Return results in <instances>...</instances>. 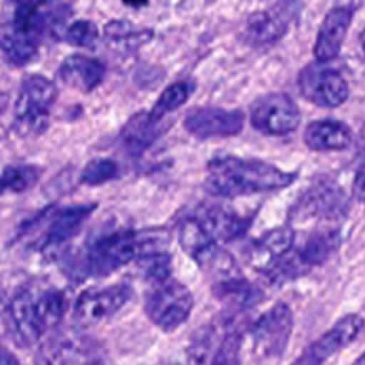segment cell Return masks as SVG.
Returning a JSON list of instances; mask_svg holds the SVG:
<instances>
[{
    "instance_id": "obj_28",
    "label": "cell",
    "mask_w": 365,
    "mask_h": 365,
    "mask_svg": "<svg viewBox=\"0 0 365 365\" xmlns=\"http://www.w3.org/2000/svg\"><path fill=\"white\" fill-rule=\"evenodd\" d=\"M136 263H138V269L143 274V278L153 283V285L170 279L172 258L167 251L140 256Z\"/></svg>"
},
{
    "instance_id": "obj_36",
    "label": "cell",
    "mask_w": 365,
    "mask_h": 365,
    "mask_svg": "<svg viewBox=\"0 0 365 365\" xmlns=\"http://www.w3.org/2000/svg\"><path fill=\"white\" fill-rule=\"evenodd\" d=\"M124 4L131 6V8H142V6H145L149 0H122Z\"/></svg>"
},
{
    "instance_id": "obj_40",
    "label": "cell",
    "mask_w": 365,
    "mask_h": 365,
    "mask_svg": "<svg viewBox=\"0 0 365 365\" xmlns=\"http://www.w3.org/2000/svg\"><path fill=\"white\" fill-rule=\"evenodd\" d=\"M360 41H361V48H364V54H365V29H364V33H361Z\"/></svg>"
},
{
    "instance_id": "obj_42",
    "label": "cell",
    "mask_w": 365,
    "mask_h": 365,
    "mask_svg": "<svg viewBox=\"0 0 365 365\" xmlns=\"http://www.w3.org/2000/svg\"><path fill=\"white\" fill-rule=\"evenodd\" d=\"M361 143H364V147H365V129L361 131Z\"/></svg>"
},
{
    "instance_id": "obj_7",
    "label": "cell",
    "mask_w": 365,
    "mask_h": 365,
    "mask_svg": "<svg viewBox=\"0 0 365 365\" xmlns=\"http://www.w3.org/2000/svg\"><path fill=\"white\" fill-rule=\"evenodd\" d=\"M301 113L292 97L287 93H269L255 101L251 108V124L256 131L270 136H283L296 131Z\"/></svg>"
},
{
    "instance_id": "obj_6",
    "label": "cell",
    "mask_w": 365,
    "mask_h": 365,
    "mask_svg": "<svg viewBox=\"0 0 365 365\" xmlns=\"http://www.w3.org/2000/svg\"><path fill=\"white\" fill-rule=\"evenodd\" d=\"M349 212V197L342 187L328 178H321L303 192L292 208V220L304 222V220L317 219L331 222L340 220Z\"/></svg>"
},
{
    "instance_id": "obj_25",
    "label": "cell",
    "mask_w": 365,
    "mask_h": 365,
    "mask_svg": "<svg viewBox=\"0 0 365 365\" xmlns=\"http://www.w3.org/2000/svg\"><path fill=\"white\" fill-rule=\"evenodd\" d=\"M104 36L110 43L133 51V48L149 43L154 38V33L150 29H140L125 20H113L104 27Z\"/></svg>"
},
{
    "instance_id": "obj_15",
    "label": "cell",
    "mask_w": 365,
    "mask_h": 365,
    "mask_svg": "<svg viewBox=\"0 0 365 365\" xmlns=\"http://www.w3.org/2000/svg\"><path fill=\"white\" fill-rule=\"evenodd\" d=\"M296 8H267L252 13L245 22V38L252 45H270L285 36Z\"/></svg>"
},
{
    "instance_id": "obj_11",
    "label": "cell",
    "mask_w": 365,
    "mask_h": 365,
    "mask_svg": "<svg viewBox=\"0 0 365 365\" xmlns=\"http://www.w3.org/2000/svg\"><path fill=\"white\" fill-rule=\"evenodd\" d=\"M356 6L354 0H339L324 16L314 45V56L319 63H329L340 54Z\"/></svg>"
},
{
    "instance_id": "obj_30",
    "label": "cell",
    "mask_w": 365,
    "mask_h": 365,
    "mask_svg": "<svg viewBox=\"0 0 365 365\" xmlns=\"http://www.w3.org/2000/svg\"><path fill=\"white\" fill-rule=\"evenodd\" d=\"M118 175V165L117 161L110 160V158H99V160H91L86 167L83 168L81 174V181L90 187H97V185H104V182L111 181Z\"/></svg>"
},
{
    "instance_id": "obj_34",
    "label": "cell",
    "mask_w": 365,
    "mask_h": 365,
    "mask_svg": "<svg viewBox=\"0 0 365 365\" xmlns=\"http://www.w3.org/2000/svg\"><path fill=\"white\" fill-rule=\"evenodd\" d=\"M0 365H22V361H20L9 349L0 347Z\"/></svg>"
},
{
    "instance_id": "obj_21",
    "label": "cell",
    "mask_w": 365,
    "mask_h": 365,
    "mask_svg": "<svg viewBox=\"0 0 365 365\" xmlns=\"http://www.w3.org/2000/svg\"><path fill=\"white\" fill-rule=\"evenodd\" d=\"M40 40L9 22L0 27V52L13 66H26L38 54Z\"/></svg>"
},
{
    "instance_id": "obj_14",
    "label": "cell",
    "mask_w": 365,
    "mask_h": 365,
    "mask_svg": "<svg viewBox=\"0 0 365 365\" xmlns=\"http://www.w3.org/2000/svg\"><path fill=\"white\" fill-rule=\"evenodd\" d=\"M185 128L197 138H230L244 129V113L222 108H195L185 117Z\"/></svg>"
},
{
    "instance_id": "obj_8",
    "label": "cell",
    "mask_w": 365,
    "mask_h": 365,
    "mask_svg": "<svg viewBox=\"0 0 365 365\" xmlns=\"http://www.w3.org/2000/svg\"><path fill=\"white\" fill-rule=\"evenodd\" d=\"M294 328V315L289 304L276 303L256 321L252 346L263 358H278L285 353Z\"/></svg>"
},
{
    "instance_id": "obj_17",
    "label": "cell",
    "mask_w": 365,
    "mask_h": 365,
    "mask_svg": "<svg viewBox=\"0 0 365 365\" xmlns=\"http://www.w3.org/2000/svg\"><path fill=\"white\" fill-rule=\"evenodd\" d=\"M93 210H96V205H79L54 212L40 238V249L51 251V249H58L59 245L70 240L77 233V230L83 226L84 220L93 213Z\"/></svg>"
},
{
    "instance_id": "obj_13",
    "label": "cell",
    "mask_w": 365,
    "mask_h": 365,
    "mask_svg": "<svg viewBox=\"0 0 365 365\" xmlns=\"http://www.w3.org/2000/svg\"><path fill=\"white\" fill-rule=\"evenodd\" d=\"M364 326V317L356 314L346 315L336 324H333L324 335L319 336L312 346H308L303 354L290 365H322L328 358L356 340Z\"/></svg>"
},
{
    "instance_id": "obj_9",
    "label": "cell",
    "mask_w": 365,
    "mask_h": 365,
    "mask_svg": "<svg viewBox=\"0 0 365 365\" xmlns=\"http://www.w3.org/2000/svg\"><path fill=\"white\" fill-rule=\"evenodd\" d=\"M6 322L13 340L20 347H31L40 342L45 329L38 307V292L33 289H22L6 304Z\"/></svg>"
},
{
    "instance_id": "obj_35",
    "label": "cell",
    "mask_w": 365,
    "mask_h": 365,
    "mask_svg": "<svg viewBox=\"0 0 365 365\" xmlns=\"http://www.w3.org/2000/svg\"><path fill=\"white\" fill-rule=\"evenodd\" d=\"M269 8H296V0H263Z\"/></svg>"
},
{
    "instance_id": "obj_16",
    "label": "cell",
    "mask_w": 365,
    "mask_h": 365,
    "mask_svg": "<svg viewBox=\"0 0 365 365\" xmlns=\"http://www.w3.org/2000/svg\"><path fill=\"white\" fill-rule=\"evenodd\" d=\"M294 244H296V233H294L292 227H274L252 244L249 262L256 270L267 274L283 256L292 251Z\"/></svg>"
},
{
    "instance_id": "obj_37",
    "label": "cell",
    "mask_w": 365,
    "mask_h": 365,
    "mask_svg": "<svg viewBox=\"0 0 365 365\" xmlns=\"http://www.w3.org/2000/svg\"><path fill=\"white\" fill-rule=\"evenodd\" d=\"M8 103H9V97L6 96V93H0V115L6 111V108H8Z\"/></svg>"
},
{
    "instance_id": "obj_31",
    "label": "cell",
    "mask_w": 365,
    "mask_h": 365,
    "mask_svg": "<svg viewBox=\"0 0 365 365\" xmlns=\"http://www.w3.org/2000/svg\"><path fill=\"white\" fill-rule=\"evenodd\" d=\"M240 347L242 333L235 329L226 333L217 346L215 353L212 354L210 365H240Z\"/></svg>"
},
{
    "instance_id": "obj_2",
    "label": "cell",
    "mask_w": 365,
    "mask_h": 365,
    "mask_svg": "<svg viewBox=\"0 0 365 365\" xmlns=\"http://www.w3.org/2000/svg\"><path fill=\"white\" fill-rule=\"evenodd\" d=\"M168 244H170V235L163 227L118 231L108 235L96 242L88 251L84 258L86 274H91L96 278H106L133 259H138L140 256L167 251Z\"/></svg>"
},
{
    "instance_id": "obj_22",
    "label": "cell",
    "mask_w": 365,
    "mask_h": 365,
    "mask_svg": "<svg viewBox=\"0 0 365 365\" xmlns=\"http://www.w3.org/2000/svg\"><path fill=\"white\" fill-rule=\"evenodd\" d=\"M202 227L210 235L213 242H231L245 233L249 226V220L235 213L233 210L222 208V206H213L208 208L201 217Z\"/></svg>"
},
{
    "instance_id": "obj_29",
    "label": "cell",
    "mask_w": 365,
    "mask_h": 365,
    "mask_svg": "<svg viewBox=\"0 0 365 365\" xmlns=\"http://www.w3.org/2000/svg\"><path fill=\"white\" fill-rule=\"evenodd\" d=\"M188 97H190V86H188L187 83L170 84V86H168L167 90L161 93L160 99L156 101V104H154L150 115H153L156 120H161L165 115L172 113V111H175V110H179L182 104L187 103Z\"/></svg>"
},
{
    "instance_id": "obj_1",
    "label": "cell",
    "mask_w": 365,
    "mask_h": 365,
    "mask_svg": "<svg viewBox=\"0 0 365 365\" xmlns=\"http://www.w3.org/2000/svg\"><path fill=\"white\" fill-rule=\"evenodd\" d=\"M205 187L215 197H242L262 192L282 190L296 181L294 172H285L259 160L215 158L208 163Z\"/></svg>"
},
{
    "instance_id": "obj_18",
    "label": "cell",
    "mask_w": 365,
    "mask_h": 365,
    "mask_svg": "<svg viewBox=\"0 0 365 365\" xmlns=\"http://www.w3.org/2000/svg\"><path fill=\"white\" fill-rule=\"evenodd\" d=\"M104 73L106 68L99 59L73 54L61 63L58 76L66 86H72L79 91H91L103 83Z\"/></svg>"
},
{
    "instance_id": "obj_19",
    "label": "cell",
    "mask_w": 365,
    "mask_h": 365,
    "mask_svg": "<svg viewBox=\"0 0 365 365\" xmlns=\"http://www.w3.org/2000/svg\"><path fill=\"white\" fill-rule=\"evenodd\" d=\"M351 142L353 133L339 120H317L304 129V143L308 149L317 153L344 150L351 145Z\"/></svg>"
},
{
    "instance_id": "obj_26",
    "label": "cell",
    "mask_w": 365,
    "mask_h": 365,
    "mask_svg": "<svg viewBox=\"0 0 365 365\" xmlns=\"http://www.w3.org/2000/svg\"><path fill=\"white\" fill-rule=\"evenodd\" d=\"M179 242H181L182 249L195 258L199 252H202L205 249H208L210 245L217 244L210 238V235L206 233V230L202 227L201 220L197 217H190L179 227Z\"/></svg>"
},
{
    "instance_id": "obj_27",
    "label": "cell",
    "mask_w": 365,
    "mask_h": 365,
    "mask_svg": "<svg viewBox=\"0 0 365 365\" xmlns=\"http://www.w3.org/2000/svg\"><path fill=\"white\" fill-rule=\"evenodd\" d=\"M38 307H40L41 321H43L45 329H51L61 322L63 315L66 310L65 294L61 290L48 289L38 292Z\"/></svg>"
},
{
    "instance_id": "obj_5",
    "label": "cell",
    "mask_w": 365,
    "mask_h": 365,
    "mask_svg": "<svg viewBox=\"0 0 365 365\" xmlns=\"http://www.w3.org/2000/svg\"><path fill=\"white\" fill-rule=\"evenodd\" d=\"M11 22L36 40L59 38L65 33L66 20L72 15V0H15Z\"/></svg>"
},
{
    "instance_id": "obj_38",
    "label": "cell",
    "mask_w": 365,
    "mask_h": 365,
    "mask_svg": "<svg viewBox=\"0 0 365 365\" xmlns=\"http://www.w3.org/2000/svg\"><path fill=\"white\" fill-rule=\"evenodd\" d=\"M6 314V301H4V290L0 287V315Z\"/></svg>"
},
{
    "instance_id": "obj_24",
    "label": "cell",
    "mask_w": 365,
    "mask_h": 365,
    "mask_svg": "<svg viewBox=\"0 0 365 365\" xmlns=\"http://www.w3.org/2000/svg\"><path fill=\"white\" fill-rule=\"evenodd\" d=\"M41 168L34 165H11L0 172V195L24 194L40 181Z\"/></svg>"
},
{
    "instance_id": "obj_10",
    "label": "cell",
    "mask_w": 365,
    "mask_h": 365,
    "mask_svg": "<svg viewBox=\"0 0 365 365\" xmlns=\"http://www.w3.org/2000/svg\"><path fill=\"white\" fill-rule=\"evenodd\" d=\"M299 90L304 99L321 108H339L349 97L347 81L336 70L319 61L299 73Z\"/></svg>"
},
{
    "instance_id": "obj_23",
    "label": "cell",
    "mask_w": 365,
    "mask_h": 365,
    "mask_svg": "<svg viewBox=\"0 0 365 365\" xmlns=\"http://www.w3.org/2000/svg\"><path fill=\"white\" fill-rule=\"evenodd\" d=\"M160 133V120H156L153 115L145 113V111L136 113L135 117L129 118L125 128L122 129V147H124L129 156H140L143 150L153 145V142L158 138Z\"/></svg>"
},
{
    "instance_id": "obj_20",
    "label": "cell",
    "mask_w": 365,
    "mask_h": 365,
    "mask_svg": "<svg viewBox=\"0 0 365 365\" xmlns=\"http://www.w3.org/2000/svg\"><path fill=\"white\" fill-rule=\"evenodd\" d=\"M36 365H93V360L86 344L77 339L59 336L41 347Z\"/></svg>"
},
{
    "instance_id": "obj_3",
    "label": "cell",
    "mask_w": 365,
    "mask_h": 365,
    "mask_svg": "<svg viewBox=\"0 0 365 365\" xmlns=\"http://www.w3.org/2000/svg\"><path fill=\"white\" fill-rule=\"evenodd\" d=\"M58 97L54 83L38 73L22 81L15 103V131L20 136H36L47 129L51 110Z\"/></svg>"
},
{
    "instance_id": "obj_4",
    "label": "cell",
    "mask_w": 365,
    "mask_h": 365,
    "mask_svg": "<svg viewBox=\"0 0 365 365\" xmlns=\"http://www.w3.org/2000/svg\"><path fill=\"white\" fill-rule=\"evenodd\" d=\"M194 310L190 290L175 279L154 283L145 296V314L163 331H174L185 324Z\"/></svg>"
},
{
    "instance_id": "obj_12",
    "label": "cell",
    "mask_w": 365,
    "mask_h": 365,
    "mask_svg": "<svg viewBox=\"0 0 365 365\" xmlns=\"http://www.w3.org/2000/svg\"><path fill=\"white\" fill-rule=\"evenodd\" d=\"M131 287L111 285L106 289H90L79 296L73 307L76 319L83 326L97 324L113 317L131 299Z\"/></svg>"
},
{
    "instance_id": "obj_39",
    "label": "cell",
    "mask_w": 365,
    "mask_h": 365,
    "mask_svg": "<svg viewBox=\"0 0 365 365\" xmlns=\"http://www.w3.org/2000/svg\"><path fill=\"white\" fill-rule=\"evenodd\" d=\"M353 365H365V353H364V354H360V358H358V360L354 361Z\"/></svg>"
},
{
    "instance_id": "obj_33",
    "label": "cell",
    "mask_w": 365,
    "mask_h": 365,
    "mask_svg": "<svg viewBox=\"0 0 365 365\" xmlns=\"http://www.w3.org/2000/svg\"><path fill=\"white\" fill-rule=\"evenodd\" d=\"M353 194L361 205L365 206V165L364 167L358 168L356 175H354V181H353Z\"/></svg>"
},
{
    "instance_id": "obj_41",
    "label": "cell",
    "mask_w": 365,
    "mask_h": 365,
    "mask_svg": "<svg viewBox=\"0 0 365 365\" xmlns=\"http://www.w3.org/2000/svg\"><path fill=\"white\" fill-rule=\"evenodd\" d=\"M158 365H178V364H174V361H161V364Z\"/></svg>"
},
{
    "instance_id": "obj_32",
    "label": "cell",
    "mask_w": 365,
    "mask_h": 365,
    "mask_svg": "<svg viewBox=\"0 0 365 365\" xmlns=\"http://www.w3.org/2000/svg\"><path fill=\"white\" fill-rule=\"evenodd\" d=\"M65 38L68 43L76 45V47L93 48V45L99 40V29L90 20H77L66 27Z\"/></svg>"
}]
</instances>
